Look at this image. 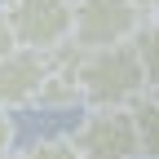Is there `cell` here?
Wrapping results in <instances>:
<instances>
[{"instance_id": "obj_1", "label": "cell", "mask_w": 159, "mask_h": 159, "mask_svg": "<svg viewBox=\"0 0 159 159\" xmlns=\"http://www.w3.org/2000/svg\"><path fill=\"white\" fill-rule=\"evenodd\" d=\"M75 80H80V97L89 111L102 106H133L146 93L142 66H137L133 44H111V49H75L71 57Z\"/></svg>"}, {"instance_id": "obj_2", "label": "cell", "mask_w": 159, "mask_h": 159, "mask_svg": "<svg viewBox=\"0 0 159 159\" xmlns=\"http://www.w3.org/2000/svg\"><path fill=\"white\" fill-rule=\"evenodd\" d=\"M5 18L13 27L18 49L35 53H62L75 31V0H9Z\"/></svg>"}, {"instance_id": "obj_3", "label": "cell", "mask_w": 159, "mask_h": 159, "mask_svg": "<svg viewBox=\"0 0 159 159\" xmlns=\"http://www.w3.org/2000/svg\"><path fill=\"white\" fill-rule=\"evenodd\" d=\"M146 9L142 0H75V49H111V44H133L142 31Z\"/></svg>"}, {"instance_id": "obj_4", "label": "cell", "mask_w": 159, "mask_h": 159, "mask_svg": "<svg viewBox=\"0 0 159 159\" xmlns=\"http://www.w3.org/2000/svg\"><path fill=\"white\" fill-rule=\"evenodd\" d=\"M71 142H75L80 159H137L142 155L137 124H133V106L84 111L80 128L71 133Z\"/></svg>"}, {"instance_id": "obj_5", "label": "cell", "mask_w": 159, "mask_h": 159, "mask_svg": "<svg viewBox=\"0 0 159 159\" xmlns=\"http://www.w3.org/2000/svg\"><path fill=\"white\" fill-rule=\"evenodd\" d=\"M53 57L35 53V49H13L0 62V111H18V106H35L40 89L49 80Z\"/></svg>"}, {"instance_id": "obj_6", "label": "cell", "mask_w": 159, "mask_h": 159, "mask_svg": "<svg viewBox=\"0 0 159 159\" xmlns=\"http://www.w3.org/2000/svg\"><path fill=\"white\" fill-rule=\"evenodd\" d=\"M133 124H137V142H142L146 159H159V89L142 93L133 102Z\"/></svg>"}, {"instance_id": "obj_7", "label": "cell", "mask_w": 159, "mask_h": 159, "mask_svg": "<svg viewBox=\"0 0 159 159\" xmlns=\"http://www.w3.org/2000/svg\"><path fill=\"white\" fill-rule=\"evenodd\" d=\"M133 53H137V66H142L146 93H155L159 89V18L142 22V31L133 35Z\"/></svg>"}, {"instance_id": "obj_8", "label": "cell", "mask_w": 159, "mask_h": 159, "mask_svg": "<svg viewBox=\"0 0 159 159\" xmlns=\"http://www.w3.org/2000/svg\"><path fill=\"white\" fill-rule=\"evenodd\" d=\"M18 159H80V150L71 137H44V142L27 146V155H18Z\"/></svg>"}, {"instance_id": "obj_9", "label": "cell", "mask_w": 159, "mask_h": 159, "mask_svg": "<svg viewBox=\"0 0 159 159\" xmlns=\"http://www.w3.org/2000/svg\"><path fill=\"white\" fill-rule=\"evenodd\" d=\"M13 142H18V128H13L9 111H0V159H9V155H13Z\"/></svg>"}, {"instance_id": "obj_10", "label": "cell", "mask_w": 159, "mask_h": 159, "mask_svg": "<svg viewBox=\"0 0 159 159\" xmlns=\"http://www.w3.org/2000/svg\"><path fill=\"white\" fill-rule=\"evenodd\" d=\"M18 49V40H13V27H9V18H5V5H0V62Z\"/></svg>"}, {"instance_id": "obj_11", "label": "cell", "mask_w": 159, "mask_h": 159, "mask_svg": "<svg viewBox=\"0 0 159 159\" xmlns=\"http://www.w3.org/2000/svg\"><path fill=\"white\" fill-rule=\"evenodd\" d=\"M142 9L146 13H159V0H142Z\"/></svg>"}, {"instance_id": "obj_12", "label": "cell", "mask_w": 159, "mask_h": 159, "mask_svg": "<svg viewBox=\"0 0 159 159\" xmlns=\"http://www.w3.org/2000/svg\"><path fill=\"white\" fill-rule=\"evenodd\" d=\"M0 5H9V0H0Z\"/></svg>"}, {"instance_id": "obj_13", "label": "cell", "mask_w": 159, "mask_h": 159, "mask_svg": "<svg viewBox=\"0 0 159 159\" xmlns=\"http://www.w3.org/2000/svg\"><path fill=\"white\" fill-rule=\"evenodd\" d=\"M137 159H146V155H137Z\"/></svg>"}]
</instances>
